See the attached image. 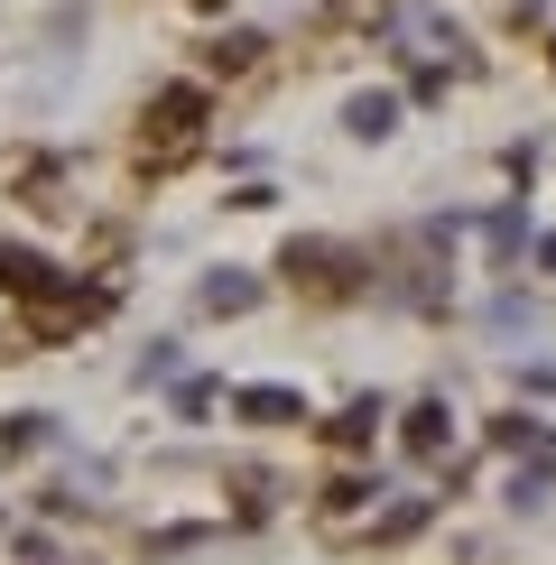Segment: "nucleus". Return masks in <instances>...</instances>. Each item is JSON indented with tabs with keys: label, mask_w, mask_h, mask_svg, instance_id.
<instances>
[{
	"label": "nucleus",
	"mask_w": 556,
	"mask_h": 565,
	"mask_svg": "<svg viewBox=\"0 0 556 565\" xmlns=\"http://www.w3.org/2000/svg\"><path fill=\"white\" fill-rule=\"evenodd\" d=\"M195 306H204V316H250V306H260V278H250V269H214L195 288Z\"/></svg>",
	"instance_id": "obj_3"
},
{
	"label": "nucleus",
	"mask_w": 556,
	"mask_h": 565,
	"mask_svg": "<svg viewBox=\"0 0 556 565\" xmlns=\"http://www.w3.org/2000/svg\"><path fill=\"white\" fill-rule=\"evenodd\" d=\"M158 130H168V149H185V139H195V121H204V93L195 84H177V93H158V111H149Z\"/></svg>",
	"instance_id": "obj_4"
},
{
	"label": "nucleus",
	"mask_w": 556,
	"mask_h": 565,
	"mask_svg": "<svg viewBox=\"0 0 556 565\" xmlns=\"http://www.w3.org/2000/svg\"><path fill=\"white\" fill-rule=\"evenodd\" d=\"M343 121H353L362 139H389V121H399V103H389V93H353V111H343Z\"/></svg>",
	"instance_id": "obj_8"
},
{
	"label": "nucleus",
	"mask_w": 556,
	"mask_h": 565,
	"mask_svg": "<svg viewBox=\"0 0 556 565\" xmlns=\"http://www.w3.org/2000/svg\"><path fill=\"white\" fill-rule=\"evenodd\" d=\"M510 510H520V520H528V510H547V455H538V463H528V473H520V482H510Z\"/></svg>",
	"instance_id": "obj_11"
},
{
	"label": "nucleus",
	"mask_w": 556,
	"mask_h": 565,
	"mask_svg": "<svg viewBox=\"0 0 556 565\" xmlns=\"http://www.w3.org/2000/svg\"><path fill=\"white\" fill-rule=\"evenodd\" d=\"M492 324H501V334H528V324H538V306H528V297H501Z\"/></svg>",
	"instance_id": "obj_12"
},
{
	"label": "nucleus",
	"mask_w": 556,
	"mask_h": 565,
	"mask_svg": "<svg viewBox=\"0 0 556 565\" xmlns=\"http://www.w3.org/2000/svg\"><path fill=\"white\" fill-rule=\"evenodd\" d=\"M324 436H334L343 455H362V445L381 436V398H353V408H334V417H324Z\"/></svg>",
	"instance_id": "obj_6"
},
{
	"label": "nucleus",
	"mask_w": 556,
	"mask_h": 565,
	"mask_svg": "<svg viewBox=\"0 0 556 565\" xmlns=\"http://www.w3.org/2000/svg\"><path fill=\"white\" fill-rule=\"evenodd\" d=\"M46 436H56V417H10V427H0V455H38Z\"/></svg>",
	"instance_id": "obj_9"
},
{
	"label": "nucleus",
	"mask_w": 556,
	"mask_h": 565,
	"mask_svg": "<svg viewBox=\"0 0 556 565\" xmlns=\"http://www.w3.org/2000/svg\"><path fill=\"white\" fill-rule=\"evenodd\" d=\"M538 260H547V278H556V242H547V250H538Z\"/></svg>",
	"instance_id": "obj_15"
},
{
	"label": "nucleus",
	"mask_w": 556,
	"mask_h": 565,
	"mask_svg": "<svg viewBox=\"0 0 556 565\" xmlns=\"http://www.w3.org/2000/svg\"><path fill=\"white\" fill-rule=\"evenodd\" d=\"M362 501H381V473H343V482H324V510H362Z\"/></svg>",
	"instance_id": "obj_10"
},
{
	"label": "nucleus",
	"mask_w": 556,
	"mask_h": 565,
	"mask_svg": "<svg viewBox=\"0 0 556 565\" xmlns=\"http://www.w3.org/2000/svg\"><path fill=\"white\" fill-rule=\"evenodd\" d=\"M446 436H455L446 398H427V408H408V455H417V463H436V455H446Z\"/></svg>",
	"instance_id": "obj_5"
},
{
	"label": "nucleus",
	"mask_w": 556,
	"mask_h": 565,
	"mask_svg": "<svg viewBox=\"0 0 556 565\" xmlns=\"http://www.w3.org/2000/svg\"><path fill=\"white\" fill-rule=\"evenodd\" d=\"M0 297H29V306H46V316H65V306H75V316H103V288H75V278H65L56 260H38L29 242H0Z\"/></svg>",
	"instance_id": "obj_1"
},
{
	"label": "nucleus",
	"mask_w": 556,
	"mask_h": 565,
	"mask_svg": "<svg viewBox=\"0 0 556 565\" xmlns=\"http://www.w3.org/2000/svg\"><path fill=\"white\" fill-rule=\"evenodd\" d=\"M214 408V381H177V417H204Z\"/></svg>",
	"instance_id": "obj_14"
},
{
	"label": "nucleus",
	"mask_w": 556,
	"mask_h": 565,
	"mask_svg": "<svg viewBox=\"0 0 556 565\" xmlns=\"http://www.w3.org/2000/svg\"><path fill=\"white\" fill-rule=\"evenodd\" d=\"M232 408H242L250 427H297V417H307V390H288V381H250V390H232Z\"/></svg>",
	"instance_id": "obj_2"
},
{
	"label": "nucleus",
	"mask_w": 556,
	"mask_h": 565,
	"mask_svg": "<svg viewBox=\"0 0 556 565\" xmlns=\"http://www.w3.org/2000/svg\"><path fill=\"white\" fill-rule=\"evenodd\" d=\"M204 537H214V529H158L149 556H185V547H204Z\"/></svg>",
	"instance_id": "obj_13"
},
{
	"label": "nucleus",
	"mask_w": 556,
	"mask_h": 565,
	"mask_svg": "<svg viewBox=\"0 0 556 565\" xmlns=\"http://www.w3.org/2000/svg\"><path fill=\"white\" fill-rule=\"evenodd\" d=\"M492 445H501V455H547V417H520V408H510L501 427H492Z\"/></svg>",
	"instance_id": "obj_7"
}]
</instances>
